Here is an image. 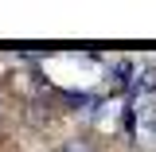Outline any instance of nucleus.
<instances>
[{
    "mask_svg": "<svg viewBox=\"0 0 156 152\" xmlns=\"http://www.w3.org/2000/svg\"><path fill=\"white\" fill-rule=\"evenodd\" d=\"M20 55L23 58H39V55H47V47H20Z\"/></svg>",
    "mask_w": 156,
    "mask_h": 152,
    "instance_id": "20e7f679",
    "label": "nucleus"
},
{
    "mask_svg": "<svg viewBox=\"0 0 156 152\" xmlns=\"http://www.w3.org/2000/svg\"><path fill=\"white\" fill-rule=\"evenodd\" d=\"M152 94H156V66H144V70L133 74V97L152 101Z\"/></svg>",
    "mask_w": 156,
    "mask_h": 152,
    "instance_id": "f257e3e1",
    "label": "nucleus"
},
{
    "mask_svg": "<svg viewBox=\"0 0 156 152\" xmlns=\"http://www.w3.org/2000/svg\"><path fill=\"white\" fill-rule=\"evenodd\" d=\"M62 152H94L86 140H70V144H62Z\"/></svg>",
    "mask_w": 156,
    "mask_h": 152,
    "instance_id": "7ed1b4c3",
    "label": "nucleus"
},
{
    "mask_svg": "<svg viewBox=\"0 0 156 152\" xmlns=\"http://www.w3.org/2000/svg\"><path fill=\"white\" fill-rule=\"evenodd\" d=\"M140 140H156V105L140 101Z\"/></svg>",
    "mask_w": 156,
    "mask_h": 152,
    "instance_id": "f03ea898",
    "label": "nucleus"
}]
</instances>
